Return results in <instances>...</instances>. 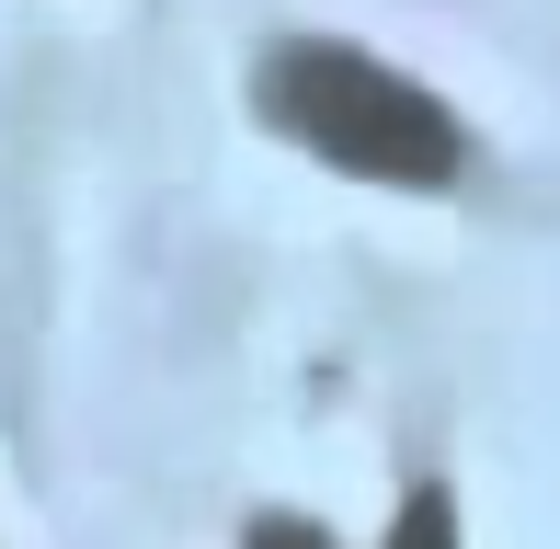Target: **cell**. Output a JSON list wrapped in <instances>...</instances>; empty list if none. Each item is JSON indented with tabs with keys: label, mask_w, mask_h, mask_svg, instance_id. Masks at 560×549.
Segmentation results:
<instances>
[{
	"label": "cell",
	"mask_w": 560,
	"mask_h": 549,
	"mask_svg": "<svg viewBox=\"0 0 560 549\" xmlns=\"http://www.w3.org/2000/svg\"><path fill=\"white\" fill-rule=\"evenodd\" d=\"M377 549H457V504H446L435 481H412V492H400V527L377 538Z\"/></svg>",
	"instance_id": "obj_2"
},
{
	"label": "cell",
	"mask_w": 560,
	"mask_h": 549,
	"mask_svg": "<svg viewBox=\"0 0 560 549\" xmlns=\"http://www.w3.org/2000/svg\"><path fill=\"white\" fill-rule=\"evenodd\" d=\"M241 549H332V538H320L310 515H252V538H241Z\"/></svg>",
	"instance_id": "obj_3"
},
{
	"label": "cell",
	"mask_w": 560,
	"mask_h": 549,
	"mask_svg": "<svg viewBox=\"0 0 560 549\" xmlns=\"http://www.w3.org/2000/svg\"><path fill=\"white\" fill-rule=\"evenodd\" d=\"M264 127H287L310 161L332 172H366V184H457L469 172V138L457 115L435 104L423 81H400L389 58L366 46H332V35H298L264 58Z\"/></svg>",
	"instance_id": "obj_1"
}]
</instances>
